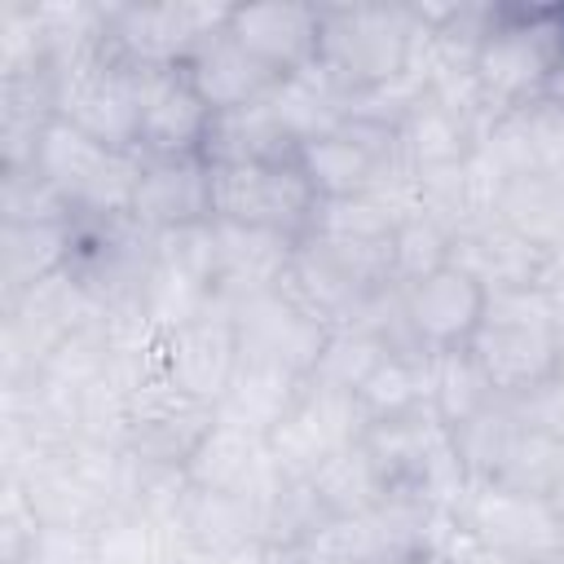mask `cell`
Masks as SVG:
<instances>
[{"label":"cell","mask_w":564,"mask_h":564,"mask_svg":"<svg viewBox=\"0 0 564 564\" xmlns=\"http://www.w3.org/2000/svg\"><path fill=\"white\" fill-rule=\"evenodd\" d=\"M546 498H551V502H555V511H560V516H564V476H560V480H555V489H551V494H546Z\"/></svg>","instance_id":"obj_39"},{"label":"cell","mask_w":564,"mask_h":564,"mask_svg":"<svg viewBox=\"0 0 564 564\" xmlns=\"http://www.w3.org/2000/svg\"><path fill=\"white\" fill-rule=\"evenodd\" d=\"M317 502L326 507L330 520H344V516H361L379 502H388V485L379 476V463L375 454L366 449V441H357L352 449L335 454L330 463H322L313 476H308Z\"/></svg>","instance_id":"obj_32"},{"label":"cell","mask_w":564,"mask_h":564,"mask_svg":"<svg viewBox=\"0 0 564 564\" xmlns=\"http://www.w3.org/2000/svg\"><path fill=\"white\" fill-rule=\"evenodd\" d=\"M44 220H75L70 203L40 176V167L0 172V225H44Z\"/></svg>","instance_id":"obj_35"},{"label":"cell","mask_w":564,"mask_h":564,"mask_svg":"<svg viewBox=\"0 0 564 564\" xmlns=\"http://www.w3.org/2000/svg\"><path fill=\"white\" fill-rule=\"evenodd\" d=\"M454 436L471 480L507 485L520 494H551L564 476V445L511 397H494L480 414L458 423Z\"/></svg>","instance_id":"obj_6"},{"label":"cell","mask_w":564,"mask_h":564,"mask_svg":"<svg viewBox=\"0 0 564 564\" xmlns=\"http://www.w3.org/2000/svg\"><path fill=\"white\" fill-rule=\"evenodd\" d=\"M185 70H189L194 88L203 93V101L212 106V115L238 110V106H251V101H264L278 88V75L229 35V22L220 31H212L189 53Z\"/></svg>","instance_id":"obj_27"},{"label":"cell","mask_w":564,"mask_h":564,"mask_svg":"<svg viewBox=\"0 0 564 564\" xmlns=\"http://www.w3.org/2000/svg\"><path fill=\"white\" fill-rule=\"evenodd\" d=\"M70 247H75V220L0 225V300H13L35 282L62 273L70 264Z\"/></svg>","instance_id":"obj_29"},{"label":"cell","mask_w":564,"mask_h":564,"mask_svg":"<svg viewBox=\"0 0 564 564\" xmlns=\"http://www.w3.org/2000/svg\"><path fill=\"white\" fill-rule=\"evenodd\" d=\"M560 379H564V322H560Z\"/></svg>","instance_id":"obj_40"},{"label":"cell","mask_w":564,"mask_h":564,"mask_svg":"<svg viewBox=\"0 0 564 564\" xmlns=\"http://www.w3.org/2000/svg\"><path fill=\"white\" fill-rule=\"evenodd\" d=\"M405 326L423 352H458L471 344L489 291L458 264H441L427 278L397 286Z\"/></svg>","instance_id":"obj_19"},{"label":"cell","mask_w":564,"mask_h":564,"mask_svg":"<svg viewBox=\"0 0 564 564\" xmlns=\"http://www.w3.org/2000/svg\"><path fill=\"white\" fill-rule=\"evenodd\" d=\"M101 317L106 308L66 269L13 300H0V379L40 375L70 335L97 326Z\"/></svg>","instance_id":"obj_8"},{"label":"cell","mask_w":564,"mask_h":564,"mask_svg":"<svg viewBox=\"0 0 564 564\" xmlns=\"http://www.w3.org/2000/svg\"><path fill=\"white\" fill-rule=\"evenodd\" d=\"M454 529L511 564H564V516L546 494L471 480L454 507Z\"/></svg>","instance_id":"obj_7"},{"label":"cell","mask_w":564,"mask_h":564,"mask_svg":"<svg viewBox=\"0 0 564 564\" xmlns=\"http://www.w3.org/2000/svg\"><path fill=\"white\" fill-rule=\"evenodd\" d=\"M185 476H189L194 489L251 502L256 511H264V502H269V498L282 489V480H286V471H282V463H278L269 436L247 432V427L225 423V419H216L212 432L203 436V445L189 454Z\"/></svg>","instance_id":"obj_18"},{"label":"cell","mask_w":564,"mask_h":564,"mask_svg":"<svg viewBox=\"0 0 564 564\" xmlns=\"http://www.w3.org/2000/svg\"><path fill=\"white\" fill-rule=\"evenodd\" d=\"M234 4H106V44L128 66H185Z\"/></svg>","instance_id":"obj_15"},{"label":"cell","mask_w":564,"mask_h":564,"mask_svg":"<svg viewBox=\"0 0 564 564\" xmlns=\"http://www.w3.org/2000/svg\"><path fill=\"white\" fill-rule=\"evenodd\" d=\"M141 154H203L212 132V106L194 88L185 66H145L137 70Z\"/></svg>","instance_id":"obj_20"},{"label":"cell","mask_w":564,"mask_h":564,"mask_svg":"<svg viewBox=\"0 0 564 564\" xmlns=\"http://www.w3.org/2000/svg\"><path fill=\"white\" fill-rule=\"evenodd\" d=\"M22 564H97V529L40 524Z\"/></svg>","instance_id":"obj_36"},{"label":"cell","mask_w":564,"mask_h":564,"mask_svg":"<svg viewBox=\"0 0 564 564\" xmlns=\"http://www.w3.org/2000/svg\"><path fill=\"white\" fill-rule=\"evenodd\" d=\"M128 216L145 225L150 234L207 225L212 220V163L203 154H141Z\"/></svg>","instance_id":"obj_21"},{"label":"cell","mask_w":564,"mask_h":564,"mask_svg":"<svg viewBox=\"0 0 564 564\" xmlns=\"http://www.w3.org/2000/svg\"><path fill=\"white\" fill-rule=\"evenodd\" d=\"M269 106L278 110V119L291 128V137L300 145L322 137V132H330V128H339L352 115V97L322 66H308L300 75L278 79V88L269 93Z\"/></svg>","instance_id":"obj_31"},{"label":"cell","mask_w":564,"mask_h":564,"mask_svg":"<svg viewBox=\"0 0 564 564\" xmlns=\"http://www.w3.org/2000/svg\"><path fill=\"white\" fill-rule=\"evenodd\" d=\"M216 423V405L198 401L181 383H172L154 361L137 375L128 388V410H123V445L141 458L185 467L189 454L203 445V436Z\"/></svg>","instance_id":"obj_13"},{"label":"cell","mask_w":564,"mask_h":564,"mask_svg":"<svg viewBox=\"0 0 564 564\" xmlns=\"http://www.w3.org/2000/svg\"><path fill=\"white\" fill-rule=\"evenodd\" d=\"M449 251H454V229H445L427 212H414V216L397 220V229H392V273H397V286L436 273L441 264H449Z\"/></svg>","instance_id":"obj_34"},{"label":"cell","mask_w":564,"mask_h":564,"mask_svg":"<svg viewBox=\"0 0 564 564\" xmlns=\"http://www.w3.org/2000/svg\"><path fill=\"white\" fill-rule=\"evenodd\" d=\"M467 352L494 392L511 401H524L560 379V313L551 295L542 286L489 295Z\"/></svg>","instance_id":"obj_3"},{"label":"cell","mask_w":564,"mask_h":564,"mask_svg":"<svg viewBox=\"0 0 564 564\" xmlns=\"http://www.w3.org/2000/svg\"><path fill=\"white\" fill-rule=\"evenodd\" d=\"M494 383L485 379V370L476 366V357L467 348L458 352H432V379H427V405L449 423H467L471 414H480L494 401Z\"/></svg>","instance_id":"obj_33"},{"label":"cell","mask_w":564,"mask_h":564,"mask_svg":"<svg viewBox=\"0 0 564 564\" xmlns=\"http://www.w3.org/2000/svg\"><path fill=\"white\" fill-rule=\"evenodd\" d=\"M308 375H291L282 366H260V361H238L229 375V388L216 405V419L238 423L247 432L273 436V427L286 419V410L295 405L300 388Z\"/></svg>","instance_id":"obj_30"},{"label":"cell","mask_w":564,"mask_h":564,"mask_svg":"<svg viewBox=\"0 0 564 564\" xmlns=\"http://www.w3.org/2000/svg\"><path fill=\"white\" fill-rule=\"evenodd\" d=\"M57 119L115 145L137 150L141 101H137V66H128L110 44L88 48L70 62H57Z\"/></svg>","instance_id":"obj_10"},{"label":"cell","mask_w":564,"mask_h":564,"mask_svg":"<svg viewBox=\"0 0 564 564\" xmlns=\"http://www.w3.org/2000/svg\"><path fill=\"white\" fill-rule=\"evenodd\" d=\"M485 132V119L441 93H423L405 119L397 123V145H401V163L414 172H441V167H458L476 154Z\"/></svg>","instance_id":"obj_26"},{"label":"cell","mask_w":564,"mask_h":564,"mask_svg":"<svg viewBox=\"0 0 564 564\" xmlns=\"http://www.w3.org/2000/svg\"><path fill=\"white\" fill-rule=\"evenodd\" d=\"M546 247H538L533 238H524L516 225H507L502 216H485L467 229L454 234V251L449 264H458L463 273H471L489 295L498 291H524V286H542L546 273Z\"/></svg>","instance_id":"obj_23"},{"label":"cell","mask_w":564,"mask_h":564,"mask_svg":"<svg viewBox=\"0 0 564 564\" xmlns=\"http://www.w3.org/2000/svg\"><path fill=\"white\" fill-rule=\"evenodd\" d=\"M203 159H207L212 167L295 163V159H300V141L291 137V128L278 119V110H273L269 97H264V101H251V106L212 115V132H207Z\"/></svg>","instance_id":"obj_28"},{"label":"cell","mask_w":564,"mask_h":564,"mask_svg":"<svg viewBox=\"0 0 564 564\" xmlns=\"http://www.w3.org/2000/svg\"><path fill=\"white\" fill-rule=\"evenodd\" d=\"M212 242H216V264H212V291L229 308L247 295L273 291L286 282L295 242L273 234V229H251L234 220H212Z\"/></svg>","instance_id":"obj_24"},{"label":"cell","mask_w":564,"mask_h":564,"mask_svg":"<svg viewBox=\"0 0 564 564\" xmlns=\"http://www.w3.org/2000/svg\"><path fill=\"white\" fill-rule=\"evenodd\" d=\"M150 361L181 383L185 392H194L207 405H220L229 375L238 366V344H234V322L229 308L220 300H212L203 313L167 326L154 335L150 344Z\"/></svg>","instance_id":"obj_17"},{"label":"cell","mask_w":564,"mask_h":564,"mask_svg":"<svg viewBox=\"0 0 564 564\" xmlns=\"http://www.w3.org/2000/svg\"><path fill=\"white\" fill-rule=\"evenodd\" d=\"M564 62V4H494L476 48V97L485 123L538 97Z\"/></svg>","instance_id":"obj_1"},{"label":"cell","mask_w":564,"mask_h":564,"mask_svg":"<svg viewBox=\"0 0 564 564\" xmlns=\"http://www.w3.org/2000/svg\"><path fill=\"white\" fill-rule=\"evenodd\" d=\"M366 449L379 463L388 498L423 502L432 511L454 516V507L471 485L467 463L458 454V436L432 405L375 419L366 432Z\"/></svg>","instance_id":"obj_5"},{"label":"cell","mask_w":564,"mask_h":564,"mask_svg":"<svg viewBox=\"0 0 564 564\" xmlns=\"http://www.w3.org/2000/svg\"><path fill=\"white\" fill-rule=\"evenodd\" d=\"M423 44L414 4H322L317 66L348 93H375L401 79Z\"/></svg>","instance_id":"obj_4"},{"label":"cell","mask_w":564,"mask_h":564,"mask_svg":"<svg viewBox=\"0 0 564 564\" xmlns=\"http://www.w3.org/2000/svg\"><path fill=\"white\" fill-rule=\"evenodd\" d=\"M57 123V70L53 62L0 70V172L35 163L44 132Z\"/></svg>","instance_id":"obj_25"},{"label":"cell","mask_w":564,"mask_h":564,"mask_svg":"<svg viewBox=\"0 0 564 564\" xmlns=\"http://www.w3.org/2000/svg\"><path fill=\"white\" fill-rule=\"evenodd\" d=\"M542 291L551 295V304H555V313H560V322H564V242L546 256V273H542Z\"/></svg>","instance_id":"obj_38"},{"label":"cell","mask_w":564,"mask_h":564,"mask_svg":"<svg viewBox=\"0 0 564 564\" xmlns=\"http://www.w3.org/2000/svg\"><path fill=\"white\" fill-rule=\"evenodd\" d=\"M520 405H524V414H529L538 427H546V432L564 445V379H551L546 388H538V392L524 397Z\"/></svg>","instance_id":"obj_37"},{"label":"cell","mask_w":564,"mask_h":564,"mask_svg":"<svg viewBox=\"0 0 564 564\" xmlns=\"http://www.w3.org/2000/svg\"><path fill=\"white\" fill-rule=\"evenodd\" d=\"M317 189L295 163H247L212 167V220H234L251 229H273L300 242L317 220Z\"/></svg>","instance_id":"obj_11"},{"label":"cell","mask_w":564,"mask_h":564,"mask_svg":"<svg viewBox=\"0 0 564 564\" xmlns=\"http://www.w3.org/2000/svg\"><path fill=\"white\" fill-rule=\"evenodd\" d=\"M300 167L313 181L317 198H357L370 194L388 172L401 167L397 128L348 115L339 128L300 145Z\"/></svg>","instance_id":"obj_16"},{"label":"cell","mask_w":564,"mask_h":564,"mask_svg":"<svg viewBox=\"0 0 564 564\" xmlns=\"http://www.w3.org/2000/svg\"><path fill=\"white\" fill-rule=\"evenodd\" d=\"M370 423L375 419H370V410L361 405L357 392L308 375L304 388H300V397H295V405L273 427L269 445H273V454H278V463H282L286 476L308 480L322 463H330L335 454H344L357 441H366Z\"/></svg>","instance_id":"obj_12"},{"label":"cell","mask_w":564,"mask_h":564,"mask_svg":"<svg viewBox=\"0 0 564 564\" xmlns=\"http://www.w3.org/2000/svg\"><path fill=\"white\" fill-rule=\"evenodd\" d=\"M300 304H308L330 330L357 322L383 291L397 286L392 234H335L308 229L295 242L286 282Z\"/></svg>","instance_id":"obj_2"},{"label":"cell","mask_w":564,"mask_h":564,"mask_svg":"<svg viewBox=\"0 0 564 564\" xmlns=\"http://www.w3.org/2000/svg\"><path fill=\"white\" fill-rule=\"evenodd\" d=\"M229 322H234L238 361L282 366L291 375H313L330 339V326L308 304H300L286 286L229 304Z\"/></svg>","instance_id":"obj_14"},{"label":"cell","mask_w":564,"mask_h":564,"mask_svg":"<svg viewBox=\"0 0 564 564\" xmlns=\"http://www.w3.org/2000/svg\"><path fill=\"white\" fill-rule=\"evenodd\" d=\"M229 35L260 57L278 79L317 66V35H322V4L295 0H260L229 9Z\"/></svg>","instance_id":"obj_22"},{"label":"cell","mask_w":564,"mask_h":564,"mask_svg":"<svg viewBox=\"0 0 564 564\" xmlns=\"http://www.w3.org/2000/svg\"><path fill=\"white\" fill-rule=\"evenodd\" d=\"M31 167H40V176H48V185L70 203L75 216H128L141 154L115 150V145L57 119L44 132Z\"/></svg>","instance_id":"obj_9"}]
</instances>
